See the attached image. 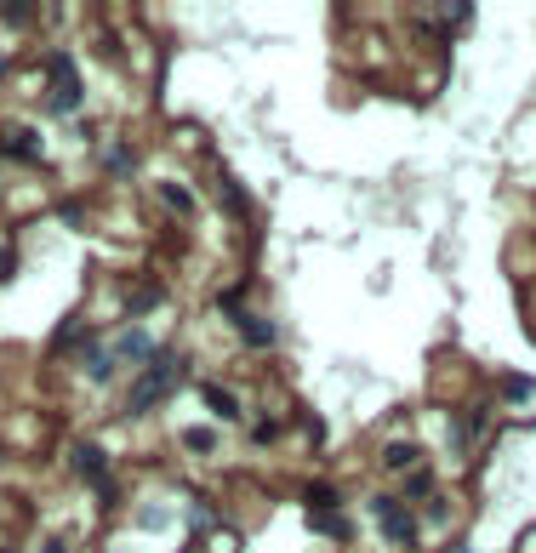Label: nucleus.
Masks as SVG:
<instances>
[{"label": "nucleus", "mask_w": 536, "mask_h": 553, "mask_svg": "<svg viewBox=\"0 0 536 553\" xmlns=\"http://www.w3.org/2000/svg\"><path fill=\"white\" fill-rule=\"evenodd\" d=\"M171 377H177V359L171 354H155V366H148L143 377H137V388H132V399H126V411L132 417H143L155 399H166L171 394Z\"/></svg>", "instance_id": "f257e3e1"}, {"label": "nucleus", "mask_w": 536, "mask_h": 553, "mask_svg": "<svg viewBox=\"0 0 536 553\" xmlns=\"http://www.w3.org/2000/svg\"><path fill=\"white\" fill-rule=\"evenodd\" d=\"M46 80H52V97H46V109H52V115H75V103H80L75 63H69V57H46Z\"/></svg>", "instance_id": "f03ea898"}, {"label": "nucleus", "mask_w": 536, "mask_h": 553, "mask_svg": "<svg viewBox=\"0 0 536 553\" xmlns=\"http://www.w3.org/2000/svg\"><path fill=\"white\" fill-rule=\"evenodd\" d=\"M75 468H80V479H86V485H97V497H103V502H115V479H109V457H103L97 445H75Z\"/></svg>", "instance_id": "7ed1b4c3"}, {"label": "nucleus", "mask_w": 536, "mask_h": 553, "mask_svg": "<svg viewBox=\"0 0 536 553\" xmlns=\"http://www.w3.org/2000/svg\"><path fill=\"white\" fill-rule=\"evenodd\" d=\"M377 519L389 530V542H411V519H405V508L394 497H377Z\"/></svg>", "instance_id": "20e7f679"}, {"label": "nucleus", "mask_w": 536, "mask_h": 553, "mask_svg": "<svg viewBox=\"0 0 536 553\" xmlns=\"http://www.w3.org/2000/svg\"><path fill=\"white\" fill-rule=\"evenodd\" d=\"M502 399H508L513 411L536 417V382H531V377H520V371H513V377H502Z\"/></svg>", "instance_id": "39448f33"}, {"label": "nucleus", "mask_w": 536, "mask_h": 553, "mask_svg": "<svg viewBox=\"0 0 536 553\" xmlns=\"http://www.w3.org/2000/svg\"><path fill=\"white\" fill-rule=\"evenodd\" d=\"M115 354L120 359H148V366H155V343H148V331H120V343H115Z\"/></svg>", "instance_id": "423d86ee"}, {"label": "nucleus", "mask_w": 536, "mask_h": 553, "mask_svg": "<svg viewBox=\"0 0 536 553\" xmlns=\"http://www.w3.org/2000/svg\"><path fill=\"white\" fill-rule=\"evenodd\" d=\"M200 394H206V406H211V411H217L223 422H234V417H240V399H234L228 388H217V382H206V388H200Z\"/></svg>", "instance_id": "0eeeda50"}, {"label": "nucleus", "mask_w": 536, "mask_h": 553, "mask_svg": "<svg viewBox=\"0 0 536 553\" xmlns=\"http://www.w3.org/2000/svg\"><path fill=\"white\" fill-rule=\"evenodd\" d=\"M6 148H12L17 160H40V137L24 132V126H12V132H6Z\"/></svg>", "instance_id": "6e6552de"}, {"label": "nucleus", "mask_w": 536, "mask_h": 553, "mask_svg": "<svg viewBox=\"0 0 536 553\" xmlns=\"http://www.w3.org/2000/svg\"><path fill=\"white\" fill-rule=\"evenodd\" d=\"M314 530H326V537H349V525H342V514H314Z\"/></svg>", "instance_id": "1a4fd4ad"}, {"label": "nucleus", "mask_w": 536, "mask_h": 553, "mask_svg": "<svg viewBox=\"0 0 536 553\" xmlns=\"http://www.w3.org/2000/svg\"><path fill=\"white\" fill-rule=\"evenodd\" d=\"M148 308H160V291H155V286H137V297H132V314H148Z\"/></svg>", "instance_id": "9d476101"}, {"label": "nucleus", "mask_w": 536, "mask_h": 553, "mask_svg": "<svg viewBox=\"0 0 536 553\" xmlns=\"http://www.w3.org/2000/svg\"><path fill=\"white\" fill-rule=\"evenodd\" d=\"M183 445H188V451H211V445H217V434H206V428H195V434H183Z\"/></svg>", "instance_id": "9b49d317"}, {"label": "nucleus", "mask_w": 536, "mask_h": 553, "mask_svg": "<svg viewBox=\"0 0 536 553\" xmlns=\"http://www.w3.org/2000/svg\"><path fill=\"white\" fill-rule=\"evenodd\" d=\"M6 274H12V251L0 246V280H6Z\"/></svg>", "instance_id": "f8f14e48"}, {"label": "nucleus", "mask_w": 536, "mask_h": 553, "mask_svg": "<svg viewBox=\"0 0 536 553\" xmlns=\"http://www.w3.org/2000/svg\"><path fill=\"white\" fill-rule=\"evenodd\" d=\"M445 553H468V548H445Z\"/></svg>", "instance_id": "ddd939ff"}, {"label": "nucleus", "mask_w": 536, "mask_h": 553, "mask_svg": "<svg viewBox=\"0 0 536 553\" xmlns=\"http://www.w3.org/2000/svg\"><path fill=\"white\" fill-rule=\"evenodd\" d=\"M0 75H6V57H0Z\"/></svg>", "instance_id": "4468645a"}]
</instances>
